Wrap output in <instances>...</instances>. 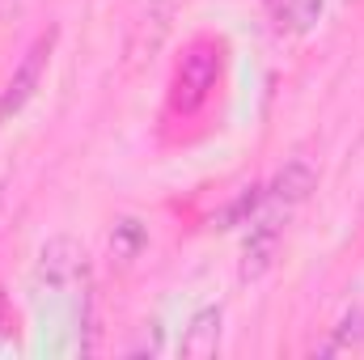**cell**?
<instances>
[{"label": "cell", "mask_w": 364, "mask_h": 360, "mask_svg": "<svg viewBox=\"0 0 364 360\" xmlns=\"http://www.w3.org/2000/svg\"><path fill=\"white\" fill-rule=\"evenodd\" d=\"M55 43H60V30H55V26H47V30L26 47V55L17 60L13 77H9V81H4V90H0V123H9L13 115H21V110L30 106V97L38 93L43 77H47V68H51Z\"/></svg>", "instance_id": "obj_1"}, {"label": "cell", "mask_w": 364, "mask_h": 360, "mask_svg": "<svg viewBox=\"0 0 364 360\" xmlns=\"http://www.w3.org/2000/svg\"><path fill=\"white\" fill-rule=\"evenodd\" d=\"M85 271H90V255H85V246H81L77 238L55 233V238L43 242L34 275H38V284H43L51 297H68L77 284H85Z\"/></svg>", "instance_id": "obj_2"}, {"label": "cell", "mask_w": 364, "mask_h": 360, "mask_svg": "<svg viewBox=\"0 0 364 360\" xmlns=\"http://www.w3.org/2000/svg\"><path fill=\"white\" fill-rule=\"evenodd\" d=\"M216 68H220L216 47L208 38L191 43V51L182 55V64H178V77H174V97L182 106H199L208 97V90L216 85Z\"/></svg>", "instance_id": "obj_3"}, {"label": "cell", "mask_w": 364, "mask_h": 360, "mask_svg": "<svg viewBox=\"0 0 364 360\" xmlns=\"http://www.w3.org/2000/svg\"><path fill=\"white\" fill-rule=\"evenodd\" d=\"M314 186H318V170L305 157H292V162H284V170L272 179V186H263V203L275 208V212H284V216H292L314 195Z\"/></svg>", "instance_id": "obj_4"}, {"label": "cell", "mask_w": 364, "mask_h": 360, "mask_svg": "<svg viewBox=\"0 0 364 360\" xmlns=\"http://www.w3.org/2000/svg\"><path fill=\"white\" fill-rule=\"evenodd\" d=\"M220 335H225V309H220V305L199 309V314L186 322V331H182V356H191V360L216 356V352H220Z\"/></svg>", "instance_id": "obj_5"}, {"label": "cell", "mask_w": 364, "mask_h": 360, "mask_svg": "<svg viewBox=\"0 0 364 360\" xmlns=\"http://www.w3.org/2000/svg\"><path fill=\"white\" fill-rule=\"evenodd\" d=\"M263 4H267V17L275 21V30H284V34L314 30V21L326 9V0H263Z\"/></svg>", "instance_id": "obj_6"}, {"label": "cell", "mask_w": 364, "mask_h": 360, "mask_svg": "<svg viewBox=\"0 0 364 360\" xmlns=\"http://www.w3.org/2000/svg\"><path fill=\"white\" fill-rule=\"evenodd\" d=\"M364 344V305H352L326 335V344L318 348V356H343V352H356Z\"/></svg>", "instance_id": "obj_7"}, {"label": "cell", "mask_w": 364, "mask_h": 360, "mask_svg": "<svg viewBox=\"0 0 364 360\" xmlns=\"http://www.w3.org/2000/svg\"><path fill=\"white\" fill-rule=\"evenodd\" d=\"M4 199H9V191H4V182H0V216H4Z\"/></svg>", "instance_id": "obj_8"}, {"label": "cell", "mask_w": 364, "mask_h": 360, "mask_svg": "<svg viewBox=\"0 0 364 360\" xmlns=\"http://www.w3.org/2000/svg\"><path fill=\"white\" fill-rule=\"evenodd\" d=\"M0 322H4V297H0Z\"/></svg>", "instance_id": "obj_9"}]
</instances>
